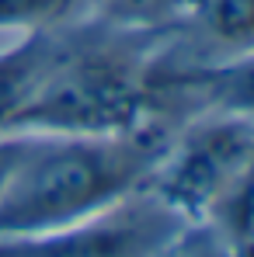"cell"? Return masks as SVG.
<instances>
[{
    "label": "cell",
    "instance_id": "obj_3",
    "mask_svg": "<svg viewBox=\"0 0 254 257\" xmlns=\"http://www.w3.org/2000/svg\"><path fill=\"white\" fill-rule=\"evenodd\" d=\"M254 160V115L199 108L178 118L146 188L181 219L212 215Z\"/></svg>",
    "mask_w": 254,
    "mask_h": 257
},
{
    "label": "cell",
    "instance_id": "obj_1",
    "mask_svg": "<svg viewBox=\"0 0 254 257\" xmlns=\"http://www.w3.org/2000/svg\"><path fill=\"white\" fill-rule=\"evenodd\" d=\"M178 125L153 111L139 125L101 136H39L0 198V236H28L77 222L143 188Z\"/></svg>",
    "mask_w": 254,
    "mask_h": 257
},
{
    "label": "cell",
    "instance_id": "obj_8",
    "mask_svg": "<svg viewBox=\"0 0 254 257\" xmlns=\"http://www.w3.org/2000/svg\"><path fill=\"white\" fill-rule=\"evenodd\" d=\"M212 219L226 222L233 233L254 240V160H251V167L240 174V181H237V188L230 191V198L212 212Z\"/></svg>",
    "mask_w": 254,
    "mask_h": 257
},
{
    "label": "cell",
    "instance_id": "obj_7",
    "mask_svg": "<svg viewBox=\"0 0 254 257\" xmlns=\"http://www.w3.org/2000/svg\"><path fill=\"white\" fill-rule=\"evenodd\" d=\"M80 11V0H0V35L21 39L32 32H49Z\"/></svg>",
    "mask_w": 254,
    "mask_h": 257
},
{
    "label": "cell",
    "instance_id": "obj_9",
    "mask_svg": "<svg viewBox=\"0 0 254 257\" xmlns=\"http://www.w3.org/2000/svg\"><path fill=\"white\" fill-rule=\"evenodd\" d=\"M42 132H25V128H0V198L11 188V181L25 167L28 153L35 150Z\"/></svg>",
    "mask_w": 254,
    "mask_h": 257
},
{
    "label": "cell",
    "instance_id": "obj_5",
    "mask_svg": "<svg viewBox=\"0 0 254 257\" xmlns=\"http://www.w3.org/2000/svg\"><path fill=\"white\" fill-rule=\"evenodd\" d=\"M167 7L181 32L206 45V59L254 52V0H171Z\"/></svg>",
    "mask_w": 254,
    "mask_h": 257
},
{
    "label": "cell",
    "instance_id": "obj_6",
    "mask_svg": "<svg viewBox=\"0 0 254 257\" xmlns=\"http://www.w3.org/2000/svg\"><path fill=\"white\" fill-rule=\"evenodd\" d=\"M160 257H254V240L233 233L219 219H188L171 236Z\"/></svg>",
    "mask_w": 254,
    "mask_h": 257
},
{
    "label": "cell",
    "instance_id": "obj_2",
    "mask_svg": "<svg viewBox=\"0 0 254 257\" xmlns=\"http://www.w3.org/2000/svg\"><path fill=\"white\" fill-rule=\"evenodd\" d=\"M157 49L146 32H94L59 25V42L35 80L32 94L14 108L4 128L42 136H101L139 125L153 111Z\"/></svg>",
    "mask_w": 254,
    "mask_h": 257
},
{
    "label": "cell",
    "instance_id": "obj_4",
    "mask_svg": "<svg viewBox=\"0 0 254 257\" xmlns=\"http://www.w3.org/2000/svg\"><path fill=\"white\" fill-rule=\"evenodd\" d=\"M181 222L188 219L143 184L77 222L28 236H0V257H160Z\"/></svg>",
    "mask_w": 254,
    "mask_h": 257
}]
</instances>
